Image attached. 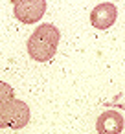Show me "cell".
<instances>
[{
    "label": "cell",
    "mask_w": 125,
    "mask_h": 134,
    "mask_svg": "<svg viewBox=\"0 0 125 134\" xmlns=\"http://www.w3.org/2000/svg\"><path fill=\"white\" fill-rule=\"evenodd\" d=\"M61 33L53 24H41L33 30V33L28 39V53L33 61L37 63H46L50 61L59 46Z\"/></svg>",
    "instance_id": "6da1fadb"
},
{
    "label": "cell",
    "mask_w": 125,
    "mask_h": 134,
    "mask_svg": "<svg viewBox=\"0 0 125 134\" xmlns=\"http://www.w3.org/2000/svg\"><path fill=\"white\" fill-rule=\"evenodd\" d=\"M28 123H30V107L24 101L13 97L0 105V129L9 127L19 130L24 129Z\"/></svg>",
    "instance_id": "7a4b0ae2"
},
{
    "label": "cell",
    "mask_w": 125,
    "mask_h": 134,
    "mask_svg": "<svg viewBox=\"0 0 125 134\" xmlns=\"http://www.w3.org/2000/svg\"><path fill=\"white\" fill-rule=\"evenodd\" d=\"M13 13L22 24L39 22L46 13V0H22V2H17Z\"/></svg>",
    "instance_id": "3957f363"
},
{
    "label": "cell",
    "mask_w": 125,
    "mask_h": 134,
    "mask_svg": "<svg viewBox=\"0 0 125 134\" xmlns=\"http://www.w3.org/2000/svg\"><path fill=\"white\" fill-rule=\"evenodd\" d=\"M118 19V8L110 2H105V4H97L92 13H90V22L96 30H107L110 28Z\"/></svg>",
    "instance_id": "277c9868"
},
{
    "label": "cell",
    "mask_w": 125,
    "mask_h": 134,
    "mask_svg": "<svg viewBox=\"0 0 125 134\" xmlns=\"http://www.w3.org/2000/svg\"><path fill=\"white\" fill-rule=\"evenodd\" d=\"M96 130L99 134H119L123 130V116L118 110H105L96 121Z\"/></svg>",
    "instance_id": "5b68a950"
},
{
    "label": "cell",
    "mask_w": 125,
    "mask_h": 134,
    "mask_svg": "<svg viewBox=\"0 0 125 134\" xmlns=\"http://www.w3.org/2000/svg\"><path fill=\"white\" fill-rule=\"evenodd\" d=\"M13 97H15L13 86L8 85V83H4V81H0V105L6 103V101H9V99H13Z\"/></svg>",
    "instance_id": "8992f818"
},
{
    "label": "cell",
    "mask_w": 125,
    "mask_h": 134,
    "mask_svg": "<svg viewBox=\"0 0 125 134\" xmlns=\"http://www.w3.org/2000/svg\"><path fill=\"white\" fill-rule=\"evenodd\" d=\"M11 2H13V4H17V2H22V0H11Z\"/></svg>",
    "instance_id": "52a82bcc"
}]
</instances>
